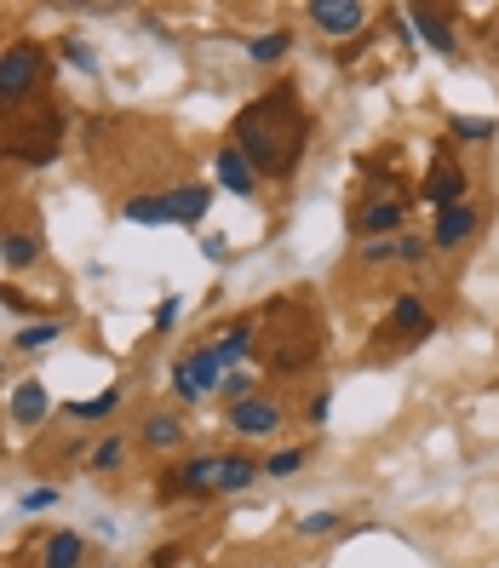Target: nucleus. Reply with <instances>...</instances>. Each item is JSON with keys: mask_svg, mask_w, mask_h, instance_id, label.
I'll list each match as a JSON object with an SVG mask.
<instances>
[{"mask_svg": "<svg viewBox=\"0 0 499 568\" xmlns=\"http://www.w3.org/2000/svg\"><path fill=\"white\" fill-rule=\"evenodd\" d=\"M310 139H316V115H310L305 98H298L293 75L253 92L247 104L230 115V144L253 161V173L264 184H293L298 173H305Z\"/></svg>", "mask_w": 499, "mask_h": 568, "instance_id": "f257e3e1", "label": "nucleus"}, {"mask_svg": "<svg viewBox=\"0 0 499 568\" xmlns=\"http://www.w3.org/2000/svg\"><path fill=\"white\" fill-rule=\"evenodd\" d=\"M52 70H58V58L35 36H18V41L0 47V115H12L29 98H41L52 87Z\"/></svg>", "mask_w": 499, "mask_h": 568, "instance_id": "f03ea898", "label": "nucleus"}, {"mask_svg": "<svg viewBox=\"0 0 499 568\" xmlns=\"http://www.w3.org/2000/svg\"><path fill=\"white\" fill-rule=\"evenodd\" d=\"M414 219V190H361L345 224H350V242H396Z\"/></svg>", "mask_w": 499, "mask_h": 568, "instance_id": "7ed1b4c3", "label": "nucleus"}, {"mask_svg": "<svg viewBox=\"0 0 499 568\" xmlns=\"http://www.w3.org/2000/svg\"><path fill=\"white\" fill-rule=\"evenodd\" d=\"M218 459L224 454H184L155 471V506H202L218 499Z\"/></svg>", "mask_w": 499, "mask_h": 568, "instance_id": "20e7f679", "label": "nucleus"}, {"mask_svg": "<svg viewBox=\"0 0 499 568\" xmlns=\"http://www.w3.org/2000/svg\"><path fill=\"white\" fill-rule=\"evenodd\" d=\"M218 419H224V430H230V437H236L242 448H253V443H276L282 430H287V419H293V408L282 403L271 385H264V390L247 396V403L218 408Z\"/></svg>", "mask_w": 499, "mask_h": 568, "instance_id": "39448f33", "label": "nucleus"}, {"mask_svg": "<svg viewBox=\"0 0 499 568\" xmlns=\"http://www.w3.org/2000/svg\"><path fill=\"white\" fill-rule=\"evenodd\" d=\"M437 327H442V322H437V311H430V298H425L419 287H408V293H390V311H385V322L374 327V345H379V351H414V345H425Z\"/></svg>", "mask_w": 499, "mask_h": 568, "instance_id": "423d86ee", "label": "nucleus"}, {"mask_svg": "<svg viewBox=\"0 0 499 568\" xmlns=\"http://www.w3.org/2000/svg\"><path fill=\"white\" fill-rule=\"evenodd\" d=\"M218 379H224V367H218V356H213V345L202 339V345H190L184 356H173V367H166V390H173V408H202V403H213L218 396Z\"/></svg>", "mask_w": 499, "mask_h": 568, "instance_id": "0eeeda50", "label": "nucleus"}, {"mask_svg": "<svg viewBox=\"0 0 499 568\" xmlns=\"http://www.w3.org/2000/svg\"><path fill=\"white\" fill-rule=\"evenodd\" d=\"M414 202H425L430 213H437V207H454V202H471V166H465V161L448 150V139L430 150L425 173H419V184H414Z\"/></svg>", "mask_w": 499, "mask_h": 568, "instance_id": "6e6552de", "label": "nucleus"}, {"mask_svg": "<svg viewBox=\"0 0 499 568\" xmlns=\"http://www.w3.org/2000/svg\"><path fill=\"white\" fill-rule=\"evenodd\" d=\"M482 224H488V207L477 202V195H471V202H454V207H437V213H430V230H425L430 253H465L482 236Z\"/></svg>", "mask_w": 499, "mask_h": 568, "instance_id": "1a4fd4ad", "label": "nucleus"}, {"mask_svg": "<svg viewBox=\"0 0 499 568\" xmlns=\"http://www.w3.org/2000/svg\"><path fill=\"white\" fill-rule=\"evenodd\" d=\"M132 443H139V454H150V459H184V448H190V414L184 408H150L144 419H139V430H132Z\"/></svg>", "mask_w": 499, "mask_h": 568, "instance_id": "9d476101", "label": "nucleus"}, {"mask_svg": "<svg viewBox=\"0 0 499 568\" xmlns=\"http://www.w3.org/2000/svg\"><path fill=\"white\" fill-rule=\"evenodd\" d=\"M305 23H316L322 41H361L374 23V7H361V0H310Z\"/></svg>", "mask_w": 499, "mask_h": 568, "instance_id": "9b49d317", "label": "nucleus"}, {"mask_svg": "<svg viewBox=\"0 0 499 568\" xmlns=\"http://www.w3.org/2000/svg\"><path fill=\"white\" fill-rule=\"evenodd\" d=\"M403 18L414 23V36H419V47H430V52H437V58H459L465 52V36H459V18L448 12V7H419V0H414V7H403Z\"/></svg>", "mask_w": 499, "mask_h": 568, "instance_id": "f8f14e48", "label": "nucleus"}, {"mask_svg": "<svg viewBox=\"0 0 499 568\" xmlns=\"http://www.w3.org/2000/svg\"><path fill=\"white\" fill-rule=\"evenodd\" d=\"M52 414H58V403H52V385H47L41 374L12 379V390H7V419H12V430H41Z\"/></svg>", "mask_w": 499, "mask_h": 568, "instance_id": "ddd939ff", "label": "nucleus"}, {"mask_svg": "<svg viewBox=\"0 0 499 568\" xmlns=\"http://www.w3.org/2000/svg\"><path fill=\"white\" fill-rule=\"evenodd\" d=\"M213 190L236 195V202H258V195H264V179L253 173V161H247L236 144H218V150H213Z\"/></svg>", "mask_w": 499, "mask_h": 568, "instance_id": "4468645a", "label": "nucleus"}, {"mask_svg": "<svg viewBox=\"0 0 499 568\" xmlns=\"http://www.w3.org/2000/svg\"><path fill=\"white\" fill-rule=\"evenodd\" d=\"M207 345H213V356H218L224 374H230V367H247V362L258 356V316H230Z\"/></svg>", "mask_w": 499, "mask_h": 568, "instance_id": "2eb2a0df", "label": "nucleus"}, {"mask_svg": "<svg viewBox=\"0 0 499 568\" xmlns=\"http://www.w3.org/2000/svg\"><path fill=\"white\" fill-rule=\"evenodd\" d=\"M213 179L202 184V179H190V184H173L166 190V213H173V224L179 230H202L207 224V213H213Z\"/></svg>", "mask_w": 499, "mask_h": 568, "instance_id": "dca6fc26", "label": "nucleus"}, {"mask_svg": "<svg viewBox=\"0 0 499 568\" xmlns=\"http://www.w3.org/2000/svg\"><path fill=\"white\" fill-rule=\"evenodd\" d=\"M92 562V546L81 528H47L41 534V551H35V568H86Z\"/></svg>", "mask_w": 499, "mask_h": 568, "instance_id": "f3484780", "label": "nucleus"}, {"mask_svg": "<svg viewBox=\"0 0 499 568\" xmlns=\"http://www.w3.org/2000/svg\"><path fill=\"white\" fill-rule=\"evenodd\" d=\"M253 483H264V454H253V448H224V459H218V499H236V494H247Z\"/></svg>", "mask_w": 499, "mask_h": 568, "instance_id": "a211bd4d", "label": "nucleus"}, {"mask_svg": "<svg viewBox=\"0 0 499 568\" xmlns=\"http://www.w3.org/2000/svg\"><path fill=\"white\" fill-rule=\"evenodd\" d=\"M121 403H126V379H110L98 396H81V403H63L58 414L70 419V425H110V419L121 414Z\"/></svg>", "mask_w": 499, "mask_h": 568, "instance_id": "6ab92c4d", "label": "nucleus"}, {"mask_svg": "<svg viewBox=\"0 0 499 568\" xmlns=\"http://www.w3.org/2000/svg\"><path fill=\"white\" fill-rule=\"evenodd\" d=\"M132 448H139V443H132V430H115V425H110L104 437L86 448V471H92V477H115L121 465L132 459Z\"/></svg>", "mask_w": 499, "mask_h": 568, "instance_id": "aec40b11", "label": "nucleus"}, {"mask_svg": "<svg viewBox=\"0 0 499 568\" xmlns=\"http://www.w3.org/2000/svg\"><path fill=\"white\" fill-rule=\"evenodd\" d=\"M287 52H293V29H287V23H282V29H258V36H247V63H253V70H282Z\"/></svg>", "mask_w": 499, "mask_h": 568, "instance_id": "412c9836", "label": "nucleus"}, {"mask_svg": "<svg viewBox=\"0 0 499 568\" xmlns=\"http://www.w3.org/2000/svg\"><path fill=\"white\" fill-rule=\"evenodd\" d=\"M63 333H70V322L63 316H41V322H18V333H12V351L18 356H41V351H52Z\"/></svg>", "mask_w": 499, "mask_h": 568, "instance_id": "4be33fe9", "label": "nucleus"}, {"mask_svg": "<svg viewBox=\"0 0 499 568\" xmlns=\"http://www.w3.org/2000/svg\"><path fill=\"white\" fill-rule=\"evenodd\" d=\"M121 219L126 224H144V230H166L173 224V213H166V190H139L121 202Z\"/></svg>", "mask_w": 499, "mask_h": 568, "instance_id": "5701e85b", "label": "nucleus"}, {"mask_svg": "<svg viewBox=\"0 0 499 568\" xmlns=\"http://www.w3.org/2000/svg\"><path fill=\"white\" fill-rule=\"evenodd\" d=\"M316 448L322 443H287V448H271L264 454V483H287V477H298L305 465L316 459Z\"/></svg>", "mask_w": 499, "mask_h": 568, "instance_id": "b1692460", "label": "nucleus"}, {"mask_svg": "<svg viewBox=\"0 0 499 568\" xmlns=\"http://www.w3.org/2000/svg\"><path fill=\"white\" fill-rule=\"evenodd\" d=\"M0 264H7L12 276H29L41 264V236H29V230H7V236H0Z\"/></svg>", "mask_w": 499, "mask_h": 568, "instance_id": "393cba45", "label": "nucleus"}, {"mask_svg": "<svg viewBox=\"0 0 499 568\" xmlns=\"http://www.w3.org/2000/svg\"><path fill=\"white\" fill-rule=\"evenodd\" d=\"M356 528L361 523H345L339 511H305V517L293 523L298 540H345V534H356Z\"/></svg>", "mask_w": 499, "mask_h": 568, "instance_id": "a878e982", "label": "nucleus"}, {"mask_svg": "<svg viewBox=\"0 0 499 568\" xmlns=\"http://www.w3.org/2000/svg\"><path fill=\"white\" fill-rule=\"evenodd\" d=\"M448 144H493L499 139V121L493 115H448Z\"/></svg>", "mask_w": 499, "mask_h": 568, "instance_id": "bb28decb", "label": "nucleus"}, {"mask_svg": "<svg viewBox=\"0 0 499 568\" xmlns=\"http://www.w3.org/2000/svg\"><path fill=\"white\" fill-rule=\"evenodd\" d=\"M52 58L63 63V70H75V75H98V47H86L81 36H58Z\"/></svg>", "mask_w": 499, "mask_h": 568, "instance_id": "cd10ccee", "label": "nucleus"}, {"mask_svg": "<svg viewBox=\"0 0 499 568\" xmlns=\"http://www.w3.org/2000/svg\"><path fill=\"white\" fill-rule=\"evenodd\" d=\"M253 390H264L258 367H253V362H247V367H230V374L218 379V408H230V403H247Z\"/></svg>", "mask_w": 499, "mask_h": 568, "instance_id": "c85d7f7f", "label": "nucleus"}, {"mask_svg": "<svg viewBox=\"0 0 499 568\" xmlns=\"http://www.w3.org/2000/svg\"><path fill=\"white\" fill-rule=\"evenodd\" d=\"M430 258H437V253H430L425 230H403V236H396V264H403V271H425Z\"/></svg>", "mask_w": 499, "mask_h": 568, "instance_id": "c756f323", "label": "nucleus"}, {"mask_svg": "<svg viewBox=\"0 0 499 568\" xmlns=\"http://www.w3.org/2000/svg\"><path fill=\"white\" fill-rule=\"evenodd\" d=\"M0 305H7L12 316H23V322H41V316H52V311H47V298L23 293L18 282H0Z\"/></svg>", "mask_w": 499, "mask_h": 568, "instance_id": "7c9ffc66", "label": "nucleus"}, {"mask_svg": "<svg viewBox=\"0 0 499 568\" xmlns=\"http://www.w3.org/2000/svg\"><path fill=\"white\" fill-rule=\"evenodd\" d=\"M179 316H184V293H161L155 311H150V333H155V339H161V333H173Z\"/></svg>", "mask_w": 499, "mask_h": 568, "instance_id": "2f4dec72", "label": "nucleus"}, {"mask_svg": "<svg viewBox=\"0 0 499 568\" xmlns=\"http://www.w3.org/2000/svg\"><path fill=\"white\" fill-rule=\"evenodd\" d=\"M58 499H63V488H58V483H41V488H23V494H18V511H23V517H41V511L58 506Z\"/></svg>", "mask_w": 499, "mask_h": 568, "instance_id": "473e14b6", "label": "nucleus"}, {"mask_svg": "<svg viewBox=\"0 0 499 568\" xmlns=\"http://www.w3.org/2000/svg\"><path fill=\"white\" fill-rule=\"evenodd\" d=\"M356 264H361V271H390V264H396V242H356Z\"/></svg>", "mask_w": 499, "mask_h": 568, "instance_id": "72a5a7b5", "label": "nucleus"}, {"mask_svg": "<svg viewBox=\"0 0 499 568\" xmlns=\"http://www.w3.org/2000/svg\"><path fill=\"white\" fill-rule=\"evenodd\" d=\"M327 414H333V385H316V390L305 396V425H310V430H322V425H327Z\"/></svg>", "mask_w": 499, "mask_h": 568, "instance_id": "f704fd0d", "label": "nucleus"}, {"mask_svg": "<svg viewBox=\"0 0 499 568\" xmlns=\"http://www.w3.org/2000/svg\"><path fill=\"white\" fill-rule=\"evenodd\" d=\"M202 258L207 264H230V258H236V247H230V236H218V230H202Z\"/></svg>", "mask_w": 499, "mask_h": 568, "instance_id": "c9c22d12", "label": "nucleus"}, {"mask_svg": "<svg viewBox=\"0 0 499 568\" xmlns=\"http://www.w3.org/2000/svg\"><path fill=\"white\" fill-rule=\"evenodd\" d=\"M179 562H184V540H166L150 551V568H179Z\"/></svg>", "mask_w": 499, "mask_h": 568, "instance_id": "e433bc0d", "label": "nucleus"}, {"mask_svg": "<svg viewBox=\"0 0 499 568\" xmlns=\"http://www.w3.org/2000/svg\"><path fill=\"white\" fill-rule=\"evenodd\" d=\"M0 385H7V351H0Z\"/></svg>", "mask_w": 499, "mask_h": 568, "instance_id": "4c0bfd02", "label": "nucleus"}, {"mask_svg": "<svg viewBox=\"0 0 499 568\" xmlns=\"http://www.w3.org/2000/svg\"><path fill=\"white\" fill-rule=\"evenodd\" d=\"M104 568H126V562H104Z\"/></svg>", "mask_w": 499, "mask_h": 568, "instance_id": "58836bf2", "label": "nucleus"}]
</instances>
